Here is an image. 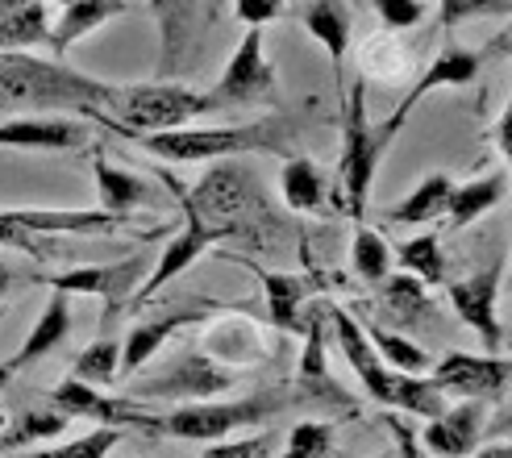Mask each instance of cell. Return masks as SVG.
<instances>
[{
	"label": "cell",
	"instance_id": "1",
	"mask_svg": "<svg viewBox=\"0 0 512 458\" xmlns=\"http://www.w3.org/2000/svg\"><path fill=\"white\" fill-rule=\"evenodd\" d=\"M179 205H184V217H196L204 229H213L217 242L279 250L288 238V221L267 200L259 171L238 159L209 167L188 196H179Z\"/></svg>",
	"mask_w": 512,
	"mask_h": 458
},
{
	"label": "cell",
	"instance_id": "2",
	"mask_svg": "<svg viewBox=\"0 0 512 458\" xmlns=\"http://www.w3.org/2000/svg\"><path fill=\"white\" fill-rule=\"evenodd\" d=\"M113 84L34 50H0V113L5 117H88L105 109Z\"/></svg>",
	"mask_w": 512,
	"mask_h": 458
},
{
	"label": "cell",
	"instance_id": "3",
	"mask_svg": "<svg viewBox=\"0 0 512 458\" xmlns=\"http://www.w3.org/2000/svg\"><path fill=\"white\" fill-rule=\"evenodd\" d=\"M300 134V121L292 113H271L246 125H213V130H163L134 138L146 155L167 163H221L242 155H279L292 159V138Z\"/></svg>",
	"mask_w": 512,
	"mask_h": 458
},
{
	"label": "cell",
	"instance_id": "4",
	"mask_svg": "<svg viewBox=\"0 0 512 458\" xmlns=\"http://www.w3.org/2000/svg\"><path fill=\"white\" fill-rule=\"evenodd\" d=\"M325 317L334 321V334H338V346H342V359L354 367V375L363 379V388L375 404H383V409H400L408 417H438L446 413V392L433 384L429 375H404L396 367H388L375 354V346L367 342L363 325H358L342 304H329Z\"/></svg>",
	"mask_w": 512,
	"mask_h": 458
},
{
	"label": "cell",
	"instance_id": "5",
	"mask_svg": "<svg viewBox=\"0 0 512 458\" xmlns=\"http://www.w3.org/2000/svg\"><path fill=\"white\" fill-rule=\"evenodd\" d=\"M204 113H213L204 92H192L175 80H146V84H113L105 109H92L84 121H96L125 138H146L163 130H184Z\"/></svg>",
	"mask_w": 512,
	"mask_h": 458
},
{
	"label": "cell",
	"instance_id": "6",
	"mask_svg": "<svg viewBox=\"0 0 512 458\" xmlns=\"http://www.w3.org/2000/svg\"><path fill=\"white\" fill-rule=\"evenodd\" d=\"M392 142L379 134V125L367 117V71L354 75V84L342 92V146H338V188L346 200V213L363 225L367 200L375 188V171L383 150Z\"/></svg>",
	"mask_w": 512,
	"mask_h": 458
},
{
	"label": "cell",
	"instance_id": "7",
	"mask_svg": "<svg viewBox=\"0 0 512 458\" xmlns=\"http://www.w3.org/2000/svg\"><path fill=\"white\" fill-rule=\"evenodd\" d=\"M288 404H300V392L292 388H263L238 400H192L179 409L163 413V434L184 438V442H225L238 429L267 425L275 413H284Z\"/></svg>",
	"mask_w": 512,
	"mask_h": 458
},
{
	"label": "cell",
	"instance_id": "8",
	"mask_svg": "<svg viewBox=\"0 0 512 458\" xmlns=\"http://www.w3.org/2000/svg\"><path fill=\"white\" fill-rule=\"evenodd\" d=\"M213 113L221 109H246V105H279V80L275 67L267 59V42L259 25H246L242 42L234 46V55L225 59V71L217 75V84L204 92Z\"/></svg>",
	"mask_w": 512,
	"mask_h": 458
},
{
	"label": "cell",
	"instance_id": "9",
	"mask_svg": "<svg viewBox=\"0 0 512 458\" xmlns=\"http://www.w3.org/2000/svg\"><path fill=\"white\" fill-rule=\"evenodd\" d=\"M46 400L63 409L71 421H96V425H113V429H146V434H163V413H150L142 400L125 396H109L105 388H88L80 379H63L46 392Z\"/></svg>",
	"mask_w": 512,
	"mask_h": 458
},
{
	"label": "cell",
	"instance_id": "10",
	"mask_svg": "<svg viewBox=\"0 0 512 458\" xmlns=\"http://www.w3.org/2000/svg\"><path fill=\"white\" fill-rule=\"evenodd\" d=\"M238 371H229L221 359H213L209 350H184L179 359L171 363V371H159L142 379L138 388H130L134 400H209V396H221V392H234L238 388Z\"/></svg>",
	"mask_w": 512,
	"mask_h": 458
},
{
	"label": "cell",
	"instance_id": "11",
	"mask_svg": "<svg viewBox=\"0 0 512 458\" xmlns=\"http://www.w3.org/2000/svg\"><path fill=\"white\" fill-rule=\"evenodd\" d=\"M500 284H504V263H488L483 271H471L467 279H454V284L446 288L450 296V309L458 313V321H463L467 329H475V334L483 338V346H488V354H500V342H504V329H500Z\"/></svg>",
	"mask_w": 512,
	"mask_h": 458
},
{
	"label": "cell",
	"instance_id": "12",
	"mask_svg": "<svg viewBox=\"0 0 512 458\" xmlns=\"http://www.w3.org/2000/svg\"><path fill=\"white\" fill-rule=\"evenodd\" d=\"M479 71H483V50H467V46H458L454 38H446V46L438 50V59H433V63L425 67L421 80H417L413 88H408L404 105H400V109H392V117L379 125V134L392 142V138L404 130V121L413 117V109L421 105V100H425L433 88H467V84H475V80H479Z\"/></svg>",
	"mask_w": 512,
	"mask_h": 458
},
{
	"label": "cell",
	"instance_id": "13",
	"mask_svg": "<svg viewBox=\"0 0 512 458\" xmlns=\"http://www.w3.org/2000/svg\"><path fill=\"white\" fill-rule=\"evenodd\" d=\"M429 379L438 384L446 396H467V400H496L512 384V359L500 354H467V350H450L446 359L429 367Z\"/></svg>",
	"mask_w": 512,
	"mask_h": 458
},
{
	"label": "cell",
	"instance_id": "14",
	"mask_svg": "<svg viewBox=\"0 0 512 458\" xmlns=\"http://www.w3.org/2000/svg\"><path fill=\"white\" fill-rule=\"evenodd\" d=\"M38 284L63 296H96L109 304V313H117L121 304H130V296L142 284V259H117V263H88L71 267L59 275H38Z\"/></svg>",
	"mask_w": 512,
	"mask_h": 458
},
{
	"label": "cell",
	"instance_id": "15",
	"mask_svg": "<svg viewBox=\"0 0 512 458\" xmlns=\"http://www.w3.org/2000/svg\"><path fill=\"white\" fill-rule=\"evenodd\" d=\"M238 263L263 284V296H267V321L275 329H284V334H304L309 329V313H304V304L317 296V279L313 275H296V271H267L263 263L246 259L238 254Z\"/></svg>",
	"mask_w": 512,
	"mask_h": 458
},
{
	"label": "cell",
	"instance_id": "16",
	"mask_svg": "<svg viewBox=\"0 0 512 458\" xmlns=\"http://www.w3.org/2000/svg\"><path fill=\"white\" fill-rule=\"evenodd\" d=\"M279 196L292 213H313V217H334L346 213L342 188L329 180L325 167L313 163L309 155H292L284 159V171H279Z\"/></svg>",
	"mask_w": 512,
	"mask_h": 458
},
{
	"label": "cell",
	"instance_id": "17",
	"mask_svg": "<svg viewBox=\"0 0 512 458\" xmlns=\"http://www.w3.org/2000/svg\"><path fill=\"white\" fill-rule=\"evenodd\" d=\"M213 309H221V304L200 300V304H184V309L159 313V317H150V321H138L130 334H125V342H121V367H117V379H134V371H142L150 359H155L159 346L175 334V329L200 325L204 313H213Z\"/></svg>",
	"mask_w": 512,
	"mask_h": 458
},
{
	"label": "cell",
	"instance_id": "18",
	"mask_svg": "<svg viewBox=\"0 0 512 458\" xmlns=\"http://www.w3.org/2000/svg\"><path fill=\"white\" fill-rule=\"evenodd\" d=\"M488 400H463V404H446V413L429 417L421 429V442L425 450L442 454V458H467L479 450L483 434H488Z\"/></svg>",
	"mask_w": 512,
	"mask_h": 458
},
{
	"label": "cell",
	"instance_id": "19",
	"mask_svg": "<svg viewBox=\"0 0 512 458\" xmlns=\"http://www.w3.org/2000/svg\"><path fill=\"white\" fill-rule=\"evenodd\" d=\"M213 242H217L213 229H204L196 217H188V221H184V229H179V234L167 242V250L159 254V263L150 267V275L138 284V292L130 296V309H134V313H138V309H146V304L155 300V296L171 284V279H179V275H184L192 263H200V254L209 250Z\"/></svg>",
	"mask_w": 512,
	"mask_h": 458
},
{
	"label": "cell",
	"instance_id": "20",
	"mask_svg": "<svg viewBox=\"0 0 512 458\" xmlns=\"http://www.w3.org/2000/svg\"><path fill=\"white\" fill-rule=\"evenodd\" d=\"M84 117H9L0 125V146L13 150H84L88 146Z\"/></svg>",
	"mask_w": 512,
	"mask_h": 458
},
{
	"label": "cell",
	"instance_id": "21",
	"mask_svg": "<svg viewBox=\"0 0 512 458\" xmlns=\"http://www.w3.org/2000/svg\"><path fill=\"white\" fill-rule=\"evenodd\" d=\"M92 180H96V192H100V209L117 213V217H134V209H155L163 200L159 188L146 184L142 175L109 163L105 150H96L92 155Z\"/></svg>",
	"mask_w": 512,
	"mask_h": 458
},
{
	"label": "cell",
	"instance_id": "22",
	"mask_svg": "<svg viewBox=\"0 0 512 458\" xmlns=\"http://www.w3.org/2000/svg\"><path fill=\"white\" fill-rule=\"evenodd\" d=\"M296 392H300V400H325V404H338V409H350V392L338 388L334 375L325 367V313H313L309 329H304Z\"/></svg>",
	"mask_w": 512,
	"mask_h": 458
},
{
	"label": "cell",
	"instance_id": "23",
	"mask_svg": "<svg viewBox=\"0 0 512 458\" xmlns=\"http://www.w3.org/2000/svg\"><path fill=\"white\" fill-rule=\"evenodd\" d=\"M150 13L159 21V71L171 75L184 67L188 46L196 38V9L200 0H146Z\"/></svg>",
	"mask_w": 512,
	"mask_h": 458
},
{
	"label": "cell",
	"instance_id": "24",
	"mask_svg": "<svg viewBox=\"0 0 512 458\" xmlns=\"http://www.w3.org/2000/svg\"><path fill=\"white\" fill-rule=\"evenodd\" d=\"M71 325H75V317H71V296H63V292H55L46 300V309H42V317L34 321V329H30V338L21 342V350L13 354V359L5 363L13 375L17 371H25V367H34V363H42L46 354H55L67 338H71Z\"/></svg>",
	"mask_w": 512,
	"mask_h": 458
},
{
	"label": "cell",
	"instance_id": "25",
	"mask_svg": "<svg viewBox=\"0 0 512 458\" xmlns=\"http://www.w3.org/2000/svg\"><path fill=\"white\" fill-rule=\"evenodd\" d=\"M55 25L46 17V0H0V50L50 46Z\"/></svg>",
	"mask_w": 512,
	"mask_h": 458
},
{
	"label": "cell",
	"instance_id": "26",
	"mask_svg": "<svg viewBox=\"0 0 512 458\" xmlns=\"http://www.w3.org/2000/svg\"><path fill=\"white\" fill-rule=\"evenodd\" d=\"M379 304L383 313L396 317L404 329H421V325H438V304H433V296H425V284L417 275H388L379 284Z\"/></svg>",
	"mask_w": 512,
	"mask_h": 458
},
{
	"label": "cell",
	"instance_id": "27",
	"mask_svg": "<svg viewBox=\"0 0 512 458\" xmlns=\"http://www.w3.org/2000/svg\"><path fill=\"white\" fill-rule=\"evenodd\" d=\"M508 184H512L508 171L479 175V180H471V184H454L450 205H446V217H442L446 229H467V225H475L483 213H492L500 200L508 196Z\"/></svg>",
	"mask_w": 512,
	"mask_h": 458
},
{
	"label": "cell",
	"instance_id": "28",
	"mask_svg": "<svg viewBox=\"0 0 512 458\" xmlns=\"http://www.w3.org/2000/svg\"><path fill=\"white\" fill-rule=\"evenodd\" d=\"M300 21H304V30L325 46V55L334 59V80L342 84V59L350 50V9L342 0H309Z\"/></svg>",
	"mask_w": 512,
	"mask_h": 458
},
{
	"label": "cell",
	"instance_id": "29",
	"mask_svg": "<svg viewBox=\"0 0 512 458\" xmlns=\"http://www.w3.org/2000/svg\"><path fill=\"white\" fill-rule=\"evenodd\" d=\"M125 9H130V0H71V5L63 9V17L55 21L50 50H55V55H63V50H71L75 42H84L88 34H96L105 21L121 17Z\"/></svg>",
	"mask_w": 512,
	"mask_h": 458
},
{
	"label": "cell",
	"instance_id": "30",
	"mask_svg": "<svg viewBox=\"0 0 512 458\" xmlns=\"http://www.w3.org/2000/svg\"><path fill=\"white\" fill-rule=\"evenodd\" d=\"M67 425H71V417L42 396V404L17 413L5 429H0V454H17V450H30V446L46 442V438H59Z\"/></svg>",
	"mask_w": 512,
	"mask_h": 458
},
{
	"label": "cell",
	"instance_id": "31",
	"mask_svg": "<svg viewBox=\"0 0 512 458\" xmlns=\"http://www.w3.org/2000/svg\"><path fill=\"white\" fill-rule=\"evenodd\" d=\"M450 192H454V180L446 171H433L425 180L408 192L396 209H388V221L392 225H433L446 217V205H450Z\"/></svg>",
	"mask_w": 512,
	"mask_h": 458
},
{
	"label": "cell",
	"instance_id": "32",
	"mask_svg": "<svg viewBox=\"0 0 512 458\" xmlns=\"http://www.w3.org/2000/svg\"><path fill=\"white\" fill-rule=\"evenodd\" d=\"M396 259H400V267H404L408 275H417L425 288H429V284H433V288L446 284V250H442L438 234L404 238V242L396 246Z\"/></svg>",
	"mask_w": 512,
	"mask_h": 458
},
{
	"label": "cell",
	"instance_id": "33",
	"mask_svg": "<svg viewBox=\"0 0 512 458\" xmlns=\"http://www.w3.org/2000/svg\"><path fill=\"white\" fill-rule=\"evenodd\" d=\"M363 334H367V342L375 346L379 359H383V363H392V367L404 371V375H425V371L433 367V359H429V354H425L413 338L392 334V329H383V325H375V321L363 325Z\"/></svg>",
	"mask_w": 512,
	"mask_h": 458
},
{
	"label": "cell",
	"instance_id": "34",
	"mask_svg": "<svg viewBox=\"0 0 512 458\" xmlns=\"http://www.w3.org/2000/svg\"><path fill=\"white\" fill-rule=\"evenodd\" d=\"M350 271L363 279V284H383L392 275V246L383 242L379 229L358 225L350 238Z\"/></svg>",
	"mask_w": 512,
	"mask_h": 458
},
{
	"label": "cell",
	"instance_id": "35",
	"mask_svg": "<svg viewBox=\"0 0 512 458\" xmlns=\"http://www.w3.org/2000/svg\"><path fill=\"white\" fill-rule=\"evenodd\" d=\"M117 367H121V342L117 338H100L92 342L71 367V379H80L88 388H113L117 384Z\"/></svg>",
	"mask_w": 512,
	"mask_h": 458
},
{
	"label": "cell",
	"instance_id": "36",
	"mask_svg": "<svg viewBox=\"0 0 512 458\" xmlns=\"http://www.w3.org/2000/svg\"><path fill=\"white\" fill-rule=\"evenodd\" d=\"M338 446V425L334 421H300L279 458H329Z\"/></svg>",
	"mask_w": 512,
	"mask_h": 458
},
{
	"label": "cell",
	"instance_id": "37",
	"mask_svg": "<svg viewBox=\"0 0 512 458\" xmlns=\"http://www.w3.org/2000/svg\"><path fill=\"white\" fill-rule=\"evenodd\" d=\"M121 438H125V429L96 425V429H88V434L71 438V442L55 446V450H34L30 458H109V454H113V446H117Z\"/></svg>",
	"mask_w": 512,
	"mask_h": 458
},
{
	"label": "cell",
	"instance_id": "38",
	"mask_svg": "<svg viewBox=\"0 0 512 458\" xmlns=\"http://www.w3.org/2000/svg\"><path fill=\"white\" fill-rule=\"evenodd\" d=\"M512 0H438V25L450 34L454 25L475 21V17H508Z\"/></svg>",
	"mask_w": 512,
	"mask_h": 458
},
{
	"label": "cell",
	"instance_id": "39",
	"mask_svg": "<svg viewBox=\"0 0 512 458\" xmlns=\"http://www.w3.org/2000/svg\"><path fill=\"white\" fill-rule=\"evenodd\" d=\"M0 246L5 250H21V254H30V259H55V246H50L46 238L30 234V229H21L9 209H0Z\"/></svg>",
	"mask_w": 512,
	"mask_h": 458
},
{
	"label": "cell",
	"instance_id": "40",
	"mask_svg": "<svg viewBox=\"0 0 512 458\" xmlns=\"http://www.w3.org/2000/svg\"><path fill=\"white\" fill-rule=\"evenodd\" d=\"M275 446V434L271 429H259L250 438H229V442H213L200 458H267Z\"/></svg>",
	"mask_w": 512,
	"mask_h": 458
},
{
	"label": "cell",
	"instance_id": "41",
	"mask_svg": "<svg viewBox=\"0 0 512 458\" xmlns=\"http://www.w3.org/2000/svg\"><path fill=\"white\" fill-rule=\"evenodd\" d=\"M375 17L383 21V30H413L425 21L421 0H375Z\"/></svg>",
	"mask_w": 512,
	"mask_h": 458
},
{
	"label": "cell",
	"instance_id": "42",
	"mask_svg": "<svg viewBox=\"0 0 512 458\" xmlns=\"http://www.w3.org/2000/svg\"><path fill=\"white\" fill-rule=\"evenodd\" d=\"M284 5L288 0H234V17L242 21V25H263L267 21H275L279 13H284Z\"/></svg>",
	"mask_w": 512,
	"mask_h": 458
},
{
	"label": "cell",
	"instance_id": "43",
	"mask_svg": "<svg viewBox=\"0 0 512 458\" xmlns=\"http://www.w3.org/2000/svg\"><path fill=\"white\" fill-rule=\"evenodd\" d=\"M492 138H496L500 155H504V163H508V175H512V88H508V105H504V113H500V121H496Z\"/></svg>",
	"mask_w": 512,
	"mask_h": 458
},
{
	"label": "cell",
	"instance_id": "44",
	"mask_svg": "<svg viewBox=\"0 0 512 458\" xmlns=\"http://www.w3.org/2000/svg\"><path fill=\"white\" fill-rule=\"evenodd\" d=\"M488 429H492V434H512V400H508L504 409H500V413L488 421Z\"/></svg>",
	"mask_w": 512,
	"mask_h": 458
},
{
	"label": "cell",
	"instance_id": "45",
	"mask_svg": "<svg viewBox=\"0 0 512 458\" xmlns=\"http://www.w3.org/2000/svg\"><path fill=\"white\" fill-rule=\"evenodd\" d=\"M467 458H512V442H492V446H479Z\"/></svg>",
	"mask_w": 512,
	"mask_h": 458
},
{
	"label": "cell",
	"instance_id": "46",
	"mask_svg": "<svg viewBox=\"0 0 512 458\" xmlns=\"http://www.w3.org/2000/svg\"><path fill=\"white\" fill-rule=\"evenodd\" d=\"M13 267L9 263H0V309H5V296H9V288H13Z\"/></svg>",
	"mask_w": 512,
	"mask_h": 458
},
{
	"label": "cell",
	"instance_id": "47",
	"mask_svg": "<svg viewBox=\"0 0 512 458\" xmlns=\"http://www.w3.org/2000/svg\"><path fill=\"white\" fill-rule=\"evenodd\" d=\"M9 379H13V371H9L5 363H0V396H5V388H9Z\"/></svg>",
	"mask_w": 512,
	"mask_h": 458
},
{
	"label": "cell",
	"instance_id": "48",
	"mask_svg": "<svg viewBox=\"0 0 512 458\" xmlns=\"http://www.w3.org/2000/svg\"><path fill=\"white\" fill-rule=\"evenodd\" d=\"M59 5H63V9H67V5H71V0H59Z\"/></svg>",
	"mask_w": 512,
	"mask_h": 458
},
{
	"label": "cell",
	"instance_id": "49",
	"mask_svg": "<svg viewBox=\"0 0 512 458\" xmlns=\"http://www.w3.org/2000/svg\"><path fill=\"white\" fill-rule=\"evenodd\" d=\"M0 429H5V421H0Z\"/></svg>",
	"mask_w": 512,
	"mask_h": 458
},
{
	"label": "cell",
	"instance_id": "50",
	"mask_svg": "<svg viewBox=\"0 0 512 458\" xmlns=\"http://www.w3.org/2000/svg\"><path fill=\"white\" fill-rule=\"evenodd\" d=\"M383 458H388V454H383Z\"/></svg>",
	"mask_w": 512,
	"mask_h": 458
}]
</instances>
